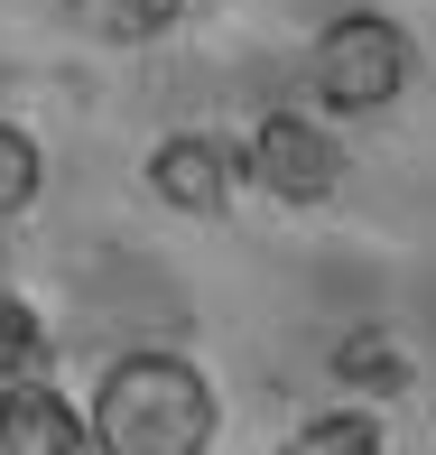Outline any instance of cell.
<instances>
[{"instance_id": "obj_6", "label": "cell", "mask_w": 436, "mask_h": 455, "mask_svg": "<svg viewBox=\"0 0 436 455\" xmlns=\"http://www.w3.org/2000/svg\"><path fill=\"white\" fill-rule=\"evenodd\" d=\"M335 381L362 390V400H400L418 381V363H408V344L390 325H353V335H335Z\"/></svg>"}, {"instance_id": "obj_5", "label": "cell", "mask_w": 436, "mask_h": 455, "mask_svg": "<svg viewBox=\"0 0 436 455\" xmlns=\"http://www.w3.org/2000/svg\"><path fill=\"white\" fill-rule=\"evenodd\" d=\"M84 446H93L84 409H75L47 371H28V381L0 390V455H84Z\"/></svg>"}, {"instance_id": "obj_7", "label": "cell", "mask_w": 436, "mask_h": 455, "mask_svg": "<svg viewBox=\"0 0 436 455\" xmlns=\"http://www.w3.org/2000/svg\"><path fill=\"white\" fill-rule=\"evenodd\" d=\"M288 455H381V419L371 409H325L288 437Z\"/></svg>"}, {"instance_id": "obj_3", "label": "cell", "mask_w": 436, "mask_h": 455, "mask_svg": "<svg viewBox=\"0 0 436 455\" xmlns=\"http://www.w3.org/2000/svg\"><path fill=\"white\" fill-rule=\"evenodd\" d=\"M242 177H251L269 204H288V214H316V204L344 196L353 158H344V140L325 131V121H306V112H260L251 140H242Z\"/></svg>"}, {"instance_id": "obj_11", "label": "cell", "mask_w": 436, "mask_h": 455, "mask_svg": "<svg viewBox=\"0 0 436 455\" xmlns=\"http://www.w3.org/2000/svg\"><path fill=\"white\" fill-rule=\"evenodd\" d=\"M149 10H158V28H177V19H195L204 0H149Z\"/></svg>"}, {"instance_id": "obj_8", "label": "cell", "mask_w": 436, "mask_h": 455, "mask_svg": "<svg viewBox=\"0 0 436 455\" xmlns=\"http://www.w3.org/2000/svg\"><path fill=\"white\" fill-rule=\"evenodd\" d=\"M37 186H47V149H37L19 121H0V223H10V214H28V204H37Z\"/></svg>"}, {"instance_id": "obj_1", "label": "cell", "mask_w": 436, "mask_h": 455, "mask_svg": "<svg viewBox=\"0 0 436 455\" xmlns=\"http://www.w3.org/2000/svg\"><path fill=\"white\" fill-rule=\"evenodd\" d=\"M84 427L102 455H214L223 400L204 381V363H186V354H121L93 381Z\"/></svg>"}, {"instance_id": "obj_2", "label": "cell", "mask_w": 436, "mask_h": 455, "mask_svg": "<svg viewBox=\"0 0 436 455\" xmlns=\"http://www.w3.org/2000/svg\"><path fill=\"white\" fill-rule=\"evenodd\" d=\"M408 75H418V47H408L400 19L381 10H344L316 28V47H306V93L325 102V112L362 121V112H390V102L408 93Z\"/></svg>"}, {"instance_id": "obj_9", "label": "cell", "mask_w": 436, "mask_h": 455, "mask_svg": "<svg viewBox=\"0 0 436 455\" xmlns=\"http://www.w3.org/2000/svg\"><path fill=\"white\" fill-rule=\"evenodd\" d=\"M28 371H47V325L28 298H0V390L28 381Z\"/></svg>"}, {"instance_id": "obj_10", "label": "cell", "mask_w": 436, "mask_h": 455, "mask_svg": "<svg viewBox=\"0 0 436 455\" xmlns=\"http://www.w3.org/2000/svg\"><path fill=\"white\" fill-rule=\"evenodd\" d=\"M66 19L102 47H139V37H158V10L149 0H66Z\"/></svg>"}, {"instance_id": "obj_4", "label": "cell", "mask_w": 436, "mask_h": 455, "mask_svg": "<svg viewBox=\"0 0 436 455\" xmlns=\"http://www.w3.org/2000/svg\"><path fill=\"white\" fill-rule=\"evenodd\" d=\"M242 140H214V131H168L149 149V196L168 214H195V223H223L242 196Z\"/></svg>"}]
</instances>
